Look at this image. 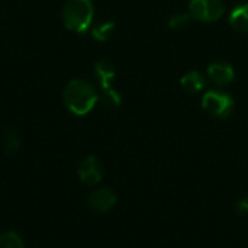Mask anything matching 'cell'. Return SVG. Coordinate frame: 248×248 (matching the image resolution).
<instances>
[{"mask_svg": "<svg viewBox=\"0 0 248 248\" xmlns=\"http://www.w3.org/2000/svg\"><path fill=\"white\" fill-rule=\"evenodd\" d=\"M102 96H100V102L105 108H116L121 105L122 99L119 96V93L113 89V87H108V89H102Z\"/></svg>", "mask_w": 248, "mask_h": 248, "instance_id": "5bb4252c", "label": "cell"}, {"mask_svg": "<svg viewBox=\"0 0 248 248\" xmlns=\"http://www.w3.org/2000/svg\"><path fill=\"white\" fill-rule=\"evenodd\" d=\"M208 76L215 84L225 86V84H230L234 80L235 73H234V68L228 62L217 61V62H214V64H211L208 67Z\"/></svg>", "mask_w": 248, "mask_h": 248, "instance_id": "52a82bcc", "label": "cell"}, {"mask_svg": "<svg viewBox=\"0 0 248 248\" xmlns=\"http://www.w3.org/2000/svg\"><path fill=\"white\" fill-rule=\"evenodd\" d=\"M235 208H237V211H238L240 214H248V195L247 196H243V198L237 202Z\"/></svg>", "mask_w": 248, "mask_h": 248, "instance_id": "2e32d148", "label": "cell"}, {"mask_svg": "<svg viewBox=\"0 0 248 248\" xmlns=\"http://www.w3.org/2000/svg\"><path fill=\"white\" fill-rule=\"evenodd\" d=\"M230 23L238 32H248V3L240 4L231 12Z\"/></svg>", "mask_w": 248, "mask_h": 248, "instance_id": "9c48e42d", "label": "cell"}, {"mask_svg": "<svg viewBox=\"0 0 248 248\" xmlns=\"http://www.w3.org/2000/svg\"><path fill=\"white\" fill-rule=\"evenodd\" d=\"M225 12L222 0H192L189 6V15L192 19L202 22L218 20Z\"/></svg>", "mask_w": 248, "mask_h": 248, "instance_id": "277c9868", "label": "cell"}, {"mask_svg": "<svg viewBox=\"0 0 248 248\" xmlns=\"http://www.w3.org/2000/svg\"><path fill=\"white\" fill-rule=\"evenodd\" d=\"M20 145H22V141H20V137L17 135V132H15L13 129L6 131V134L3 137V147H4L6 153L13 154L20 148Z\"/></svg>", "mask_w": 248, "mask_h": 248, "instance_id": "4fadbf2b", "label": "cell"}, {"mask_svg": "<svg viewBox=\"0 0 248 248\" xmlns=\"http://www.w3.org/2000/svg\"><path fill=\"white\" fill-rule=\"evenodd\" d=\"M113 32H115V23L113 22H102V23H99L97 26L93 28L92 35H93V38L96 41L105 42L113 35Z\"/></svg>", "mask_w": 248, "mask_h": 248, "instance_id": "8fae6325", "label": "cell"}, {"mask_svg": "<svg viewBox=\"0 0 248 248\" xmlns=\"http://www.w3.org/2000/svg\"><path fill=\"white\" fill-rule=\"evenodd\" d=\"M190 19H192V16L189 13H176L174 16H171L169 26L174 31H180L190 23Z\"/></svg>", "mask_w": 248, "mask_h": 248, "instance_id": "9a60e30c", "label": "cell"}, {"mask_svg": "<svg viewBox=\"0 0 248 248\" xmlns=\"http://www.w3.org/2000/svg\"><path fill=\"white\" fill-rule=\"evenodd\" d=\"M97 99L94 86L86 80H71L64 89V103L67 109L77 116L89 113L94 108Z\"/></svg>", "mask_w": 248, "mask_h": 248, "instance_id": "6da1fadb", "label": "cell"}, {"mask_svg": "<svg viewBox=\"0 0 248 248\" xmlns=\"http://www.w3.org/2000/svg\"><path fill=\"white\" fill-rule=\"evenodd\" d=\"M0 248H25V243L19 234L7 231L0 234Z\"/></svg>", "mask_w": 248, "mask_h": 248, "instance_id": "7c38bea8", "label": "cell"}, {"mask_svg": "<svg viewBox=\"0 0 248 248\" xmlns=\"http://www.w3.org/2000/svg\"><path fill=\"white\" fill-rule=\"evenodd\" d=\"M203 109L215 116V118H228L234 110V100L230 94L219 92V90H211L205 93L202 99Z\"/></svg>", "mask_w": 248, "mask_h": 248, "instance_id": "3957f363", "label": "cell"}, {"mask_svg": "<svg viewBox=\"0 0 248 248\" xmlns=\"http://www.w3.org/2000/svg\"><path fill=\"white\" fill-rule=\"evenodd\" d=\"M94 73H96V76L102 84V89L112 87V81L116 77V70H115V65L110 60H108V58L99 60L94 65Z\"/></svg>", "mask_w": 248, "mask_h": 248, "instance_id": "ba28073f", "label": "cell"}, {"mask_svg": "<svg viewBox=\"0 0 248 248\" xmlns=\"http://www.w3.org/2000/svg\"><path fill=\"white\" fill-rule=\"evenodd\" d=\"M92 0H68L62 9V23L67 29L84 33L93 22Z\"/></svg>", "mask_w": 248, "mask_h": 248, "instance_id": "7a4b0ae2", "label": "cell"}, {"mask_svg": "<svg viewBox=\"0 0 248 248\" xmlns=\"http://www.w3.org/2000/svg\"><path fill=\"white\" fill-rule=\"evenodd\" d=\"M89 206L96 212H109L116 205V196L110 189H96L87 198Z\"/></svg>", "mask_w": 248, "mask_h": 248, "instance_id": "8992f818", "label": "cell"}, {"mask_svg": "<svg viewBox=\"0 0 248 248\" xmlns=\"http://www.w3.org/2000/svg\"><path fill=\"white\" fill-rule=\"evenodd\" d=\"M103 169L94 155H87L78 166V177L87 186H94L102 180Z\"/></svg>", "mask_w": 248, "mask_h": 248, "instance_id": "5b68a950", "label": "cell"}, {"mask_svg": "<svg viewBox=\"0 0 248 248\" xmlns=\"http://www.w3.org/2000/svg\"><path fill=\"white\" fill-rule=\"evenodd\" d=\"M180 84L187 93H196L205 87V77L199 71H190L182 77Z\"/></svg>", "mask_w": 248, "mask_h": 248, "instance_id": "30bf717a", "label": "cell"}]
</instances>
